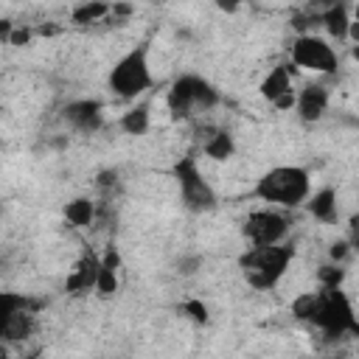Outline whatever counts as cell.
I'll use <instances>...</instances> for the list:
<instances>
[{"label":"cell","instance_id":"cell-29","mask_svg":"<svg viewBox=\"0 0 359 359\" xmlns=\"http://www.w3.org/2000/svg\"><path fill=\"white\" fill-rule=\"evenodd\" d=\"M95 182H98V188H115L118 185V171L115 168H104V171H98Z\"/></svg>","mask_w":359,"mask_h":359},{"label":"cell","instance_id":"cell-32","mask_svg":"<svg viewBox=\"0 0 359 359\" xmlns=\"http://www.w3.org/2000/svg\"><path fill=\"white\" fill-rule=\"evenodd\" d=\"M351 56H353V59L359 62V45H353V48H351Z\"/></svg>","mask_w":359,"mask_h":359},{"label":"cell","instance_id":"cell-31","mask_svg":"<svg viewBox=\"0 0 359 359\" xmlns=\"http://www.w3.org/2000/svg\"><path fill=\"white\" fill-rule=\"evenodd\" d=\"M135 8L132 6H123V3H118V6H112V14H121V17H129Z\"/></svg>","mask_w":359,"mask_h":359},{"label":"cell","instance_id":"cell-18","mask_svg":"<svg viewBox=\"0 0 359 359\" xmlns=\"http://www.w3.org/2000/svg\"><path fill=\"white\" fill-rule=\"evenodd\" d=\"M62 213H65L70 227H90L95 219V202L87 196H76L62 208Z\"/></svg>","mask_w":359,"mask_h":359},{"label":"cell","instance_id":"cell-8","mask_svg":"<svg viewBox=\"0 0 359 359\" xmlns=\"http://www.w3.org/2000/svg\"><path fill=\"white\" fill-rule=\"evenodd\" d=\"M289 233V219L272 208H261V210H252L244 224H241V236L252 244V247H275V244H283Z\"/></svg>","mask_w":359,"mask_h":359},{"label":"cell","instance_id":"cell-20","mask_svg":"<svg viewBox=\"0 0 359 359\" xmlns=\"http://www.w3.org/2000/svg\"><path fill=\"white\" fill-rule=\"evenodd\" d=\"M36 309H39V303L20 292H0V323L11 320L20 311H36Z\"/></svg>","mask_w":359,"mask_h":359},{"label":"cell","instance_id":"cell-9","mask_svg":"<svg viewBox=\"0 0 359 359\" xmlns=\"http://www.w3.org/2000/svg\"><path fill=\"white\" fill-rule=\"evenodd\" d=\"M62 118H65L76 132L93 135V132H98L101 123H104V104L95 101V98H79V101H70V104L62 109Z\"/></svg>","mask_w":359,"mask_h":359},{"label":"cell","instance_id":"cell-27","mask_svg":"<svg viewBox=\"0 0 359 359\" xmlns=\"http://www.w3.org/2000/svg\"><path fill=\"white\" fill-rule=\"evenodd\" d=\"M348 244H351V250H359V210L351 213V219H348Z\"/></svg>","mask_w":359,"mask_h":359},{"label":"cell","instance_id":"cell-2","mask_svg":"<svg viewBox=\"0 0 359 359\" xmlns=\"http://www.w3.org/2000/svg\"><path fill=\"white\" fill-rule=\"evenodd\" d=\"M252 194L269 205L300 208L311 196V174L303 165H275L258 177Z\"/></svg>","mask_w":359,"mask_h":359},{"label":"cell","instance_id":"cell-10","mask_svg":"<svg viewBox=\"0 0 359 359\" xmlns=\"http://www.w3.org/2000/svg\"><path fill=\"white\" fill-rule=\"evenodd\" d=\"M98 266H101V255H95V252H84L76 264H73V269H70V275H67V280H65V292H70V294H84V292H95V283H98Z\"/></svg>","mask_w":359,"mask_h":359},{"label":"cell","instance_id":"cell-17","mask_svg":"<svg viewBox=\"0 0 359 359\" xmlns=\"http://www.w3.org/2000/svg\"><path fill=\"white\" fill-rule=\"evenodd\" d=\"M202 151L216 160V163H227L233 154H236V140L227 129H213L205 140H202Z\"/></svg>","mask_w":359,"mask_h":359},{"label":"cell","instance_id":"cell-3","mask_svg":"<svg viewBox=\"0 0 359 359\" xmlns=\"http://www.w3.org/2000/svg\"><path fill=\"white\" fill-rule=\"evenodd\" d=\"M294 258L292 244H275V247H250L247 252L238 255V269L247 280V286L266 292L278 286V280L286 275L289 264Z\"/></svg>","mask_w":359,"mask_h":359},{"label":"cell","instance_id":"cell-28","mask_svg":"<svg viewBox=\"0 0 359 359\" xmlns=\"http://www.w3.org/2000/svg\"><path fill=\"white\" fill-rule=\"evenodd\" d=\"M278 112H289V109H294L297 107V90H292V93H286V95H280L275 104H272Z\"/></svg>","mask_w":359,"mask_h":359},{"label":"cell","instance_id":"cell-4","mask_svg":"<svg viewBox=\"0 0 359 359\" xmlns=\"http://www.w3.org/2000/svg\"><path fill=\"white\" fill-rule=\"evenodd\" d=\"M154 84L151 67H149V42H137L132 50H126L109 70V90L123 98L135 101Z\"/></svg>","mask_w":359,"mask_h":359},{"label":"cell","instance_id":"cell-13","mask_svg":"<svg viewBox=\"0 0 359 359\" xmlns=\"http://www.w3.org/2000/svg\"><path fill=\"white\" fill-rule=\"evenodd\" d=\"M292 76H294V65H275V67L261 79V84H258L261 98H266L269 104H275L280 95L292 93V90H294V87H292Z\"/></svg>","mask_w":359,"mask_h":359},{"label":"cell","instance_id":"cell-15","mask_svg":"<svg viewBox=\"0 0 359 359\" xmlns=\"http://www.w3.org/2000/svg\"><path fill=\"white\" fill-rule=\"evenodd\" d=\"M351 20H353V17L348 14V6H345V3H331V6L320 14L323 28H325V31H328V36H331V39H337V42L348 39Z\"/></svg>","mask_w":359,"mask_h":359},{"label":"cell","instance_id":"cell-5","mask_svg":"<svg viewBox=\"0 0 359 359\" xmlns=\"http://www.w3.org/2000/svg\"><path fill=\"white\" fill-rule=\"evenodd\" d=\"M216 104H219V90L208 79L194 73L177 76L165 93V107L174 121L194 115V109H213Z\"/></svg>","mask_w":359,"mask_h":359},{"label":"cell","instance_id":"cell-24","mask_svg":"<svg viewBox=\"0 0 359 359\" xmlns=\"http://www.w3.org/2000/svg\"><path fill=\"white\" fill-rule=\"evenodd\" d=\"M348 252H351L348 238H337V241L328 244V261H331V264H342V261L348 258Z\"/></svg>","mask_w":359,"mask_h":359},{"label":"cell","instance_id":"cell-6","mask_svg":"<svg viewBox=\"0 0 359 359\" xmlns=\"http://www.w3.org/2000/svg\"><path fill=\"white\" fill-rule=\"evenodd\" d=\"M171 171H174V180L180 185V199H182V205L191 213H208V210L216 208V202H219L216 199V191L205 180V174H202V168H199V163H196L194 154L180 157Z\"/></svg>","mask_w":359,"mask_h":359},{"label":"cell","instance_id":"cell-11","mask_svg":"<svg viewBox=\"0 0 359 359\" xmlns=\"http://www.w3.org/2000/svg\"><path fill=\"white\" fill-rule=\"evenodd\" d=\"M325 109H328V90H325L323 84H306V87L297 93V107H294V112H297V118H300L303 123L320 121V118L325 115Z\"/></svg>","mask_w":359,"mask_h":359},{"label":"cell","instance_id":"cell-1","mask_svg":"<svg viewBox=\"0 0 359 359\" xmlns=\"http://www.w3.org/2000/svg\"><path fill=\"white\" fill-rule=\"evenodd\" d=\"M292 317L320 328L328 339H339L345 334H359V320L351 297L342 289H320L303 292L292 300Z\"/></svg>","mask_w":359,"mask_h":359},{"label":"cell","instance_id":"cell-12","mask_svg":"<svg viewBox=\"0 0 359 359\" xmlns=\"http://www.w3.org/2000/svg\"><path fill=\"white\" fill-rule=\"evenodd\" d=\"M118 272H121V252L115 244H109L101 252V266H98V283L95 294L98 297H112L118 292Z\"/></svg>","mask_w":359,"mask_h":359},{"label":"cell","instance_id":"cell-16","mask_svg":"<svg viewBox=\"0 0 359 359\" xmlns=\"http://www.w3.org/2000/svg\"><path fill=\"white\" fill-rule=\"evenodd\" d=\"M36 323H34V311H20L14 314L11 320L0 323V339L3 345H11V342H25L31 334H34Z\"/></svg>","mask_w":359,"mask_h":359},{"label":"cell","instance_id":"cell-21","mask_svg":"<svg viewBox=\"0 0 359 359\" xmlns=\"http://www.w3.org/2000/svg\"><path fill=\"white\" fill-rule=\"evenodd\" d=\"M107 14H112V6H107V3H79V6H73L70 20L76 25H90V22L104 20Z\"/></svg>","mask_w":359,"mask_h":359},{"label":"cell","instance_id":"cell-22","mask_svg":"<svg viewBox=\"0 0 359 359\" xmlns=\"http://www.w3.org/2000/svg\"><path fill=\"white\" fill-rule=\"evenodd\" d=\"M342 280H345L342 264H323V266L317 269V283H320V289H342Z\"/></svg>","mask_w":359,"mask_h":359},{"label":"cell","instance_id":"cell-26","mask_svg":"<svg viewBox=\"0 0 359 359\" xmlns=\"http://www.w3.org/2000/svg\"><path fill=\"white\" fill-rule=\"evenodd\" d=\"M31 28L28 25H17L14 31H11V36H8V42L6 45H14V48H22V45H28L31 42Z\"/></svg>","mask_w":359,"mask_h":359},{"label":"cell","instance_id":"cell-30","mask_svg":"<svg viewBox=\"0 0 359 359\" xmlns=\"http://www.w3.org/2000/svg\"><path fill=\"white\" fill-rule=\"evenodd\" d=\"M348 39L353 45H359V20H351V28H348Z\"/></svg>","mask_w":359,"mask_h":359},{"label":"cell","instance_id":"cell-33","mask_svg":"<svg viewBox=\"0 0 359 359\" xmlns=\"http://www.w3.org/2000/svg\"><path fill=\"white\" fill-rule=\"evenodd\" d=\"M353 20H359V3H356V8H353Z\"/></svg>","mask_w":359,"mask_h":359},{"label":"cell","instance_id":"cell-25","mask_svg":"<svg viewBox=\"0 0 359 359\" xmlns=\"http://www.w3.org/2000/svg\"><path fill=\"white\" fill-rule=\"evenodd\" d=\"M196 269H202V255H185L177 261V272L180 275H194Z\"/></svg>","mask_w":359,"mask_h":359},{"label":"cell","instance_id":"cell-7","mask_svg":"<svg viewBox=\"0 0 359 359\" xmlns=\"http://www.w3.org/2000/svg\"><path fill=\"white\" fill-rule=\"evenodd\" d=\"M292 65L331 76V73H337L339 59H337V50L328 45V39H323L317 34H297L292 42Z\"/></svg>","mask_w":359,"mask_h":359},{"label":"cell","instance_id":"cell-14","mask_svg":"<svg viewBox=\"0 0 359 359\" xmlns=\"http://www.w3.org/2000/svg\"><path fill=\"white\" fill-rule=\"evenodd\" d=\"M306 210H309V213H311L317 222H325V224L337 222V213H339V205H337V191H334L331 185H325V188L314 191V194L309 196V202H306Z\"/></svg>","mask_w":359,"mask_h":359},{"label":"cell","instance_id":"cell-23","mask_svg":"<svg viewBox=\"0 0 359 359\" xmlns=\"http://www.w3.org/2000/svg\"><path fill=\"white\" fill-rule=\"evenodd\" d=\"M182 314H185L188 320H194L196 325H205V323L210 320V311H208V306H205L199 297L185 300V303H182Z\"/></svg>","mask_w":359,"mask_h":359},{"label":"cell","instance_id":"cell-19","mask_svg":"<svg viewBox=\"0 0 359 359\" xmlns=\"http://www.w3.org/2000/svg\"><path fill=\"white\" fill-rule=\"evenodd\" d=\"M149 123H151V112H149V104H135L129 107L123 115H121V129L132 137H143L149 132Z\"/></svg>","mask_w":359,"mask_h":359}]
</instances>
